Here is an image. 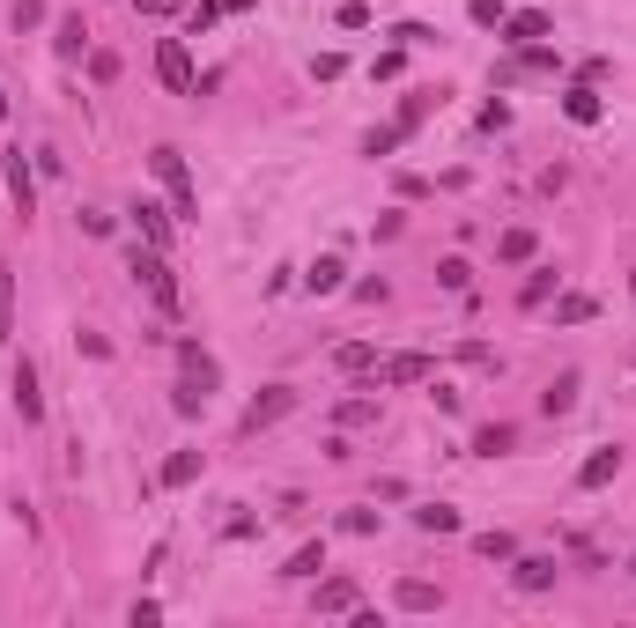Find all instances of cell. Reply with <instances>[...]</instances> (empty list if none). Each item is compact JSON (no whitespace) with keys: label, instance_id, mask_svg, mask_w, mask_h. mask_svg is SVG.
Here are the masks:
<instances>
[{"label":"cell","instance_id":"cell-1","mask_svg":"<svg viewBox=\"0 0 636 628\" xmlns=\"http://www.w3.org/2000/svg\"><path fill=\"white\" fill-rule=\"evenodd\" d=\"M156 74H163V89H171V97H200V82H193V52H185V37H163V45H156Z\"/></svg>","mask_w":636,"mask_h":628},{"label":"cell","instance_id":"cell-2","mask_svg":"<svg viewBox=\"0 0 636 628\" xmlns=\"http://www.w3.org/2000/svg\"><path fill=\"white\" fill-rule=\"evenodd\" d=\"M134 274H141V289L156 296V311H178V281H171V266H163L156 244H141V252H134Z\"/></svg>","mask_w":636,"mask_h":628},{"label":"cell","instance_id":"cell-3","mask_svg":"<svg viewBox=\"0 0 636 628\" xmlns=\"http://www.w3.org/2000/svg\"><path fill=\"white\" fill-rule=\"evenodd\" d=\"M148 163H156V178L171 185V207H178V215H200V200H193V178H185V156H178V148H156Z\"/></svg>","mask_w":636,"mask_h":628},{"label":"cell","instance_id":"cell-4","mask_svg":"<svg viewBox=\"0 0 636 628\" xmlns=\"http://www.w3.org/2000/svg\"><path fill=\"white\" fill-rule=\"evenodd\" d=\"M496 30H503V45H540V37H555V15L548 8H511Z\"/></svg>","mask_w":636,"mask_h":628},{"label":"cell","instance_id":"cell-5","mask_svg":"<svg viewBox=\"0 0 636 628\" xmlns=\"http://www.w3.org/2000/svg\"><path fill=\"white\" fill-rule=\"evenodd\" d=\"M289 407H296V392H289V385H267V392H259L252 407H245V436H259V429H274V422H282Z\"/></svg>","mask_w":636,"mask_h":628},{"label":"cell","instance_id":"cell-6","mask_svg":"<svg viewBox=\"0 0 636 628\" xmlns=\"http://www.w3.org/2000/svg\"><path fill=\"white\" fill-rule=\"evenodd\" d=\"M392 606H400V614H437L444 592H437V584H422V577H400V584H392Z\"/></svg>","mask_w":636,"mask_h":628},{"label":"cell","instance_id":"cell-7","mask_svg":"<svg viewBox=\"0 0 636 628\" xmlns=\"http://www.w3.org/2000/svg\"><path fill=\"white\" fill-rule=\"evenodd\" d=\"M600 111H607V104H600V89H592V82H570V89H563V119H570V126H600Z\"/></svg>","mask_w":636,"mask_h":628},{"label":"cell","instance_id":"cell-8","mask_svg":"<svg viewBox=\"0 0 636 628\" xmlns=\"http://www.w3.org/2000/svg\"><path fill=\"white\" fill-rule=\"evenodd\" d=\"M8 193H15V207H23V215H37V170H30L23 148H8Z\"/></svg>","mask_w":636,"mask_h":628},{"label":"cell","instance_id":"cell-9","mask_svg":"<svg viewBox=\"0 0 636 628\" xmlns=\"http://www.w3.org/2000/svg\"><path fill=\"white\" fill-rule=\"evenodd\" d=\"M318 614H363V592H355V577H326V584H318Z\"/></svg>","mask_w":636,"mask_h":628},{"label":"cell","instance_id":"cell-10","mask_svg":"<svg viewBox=\"0 0 636 628\" xmlns=\"http://www.w3.org/2000/svg\"><path fill=\"white\" fill-rule=\"evenodd\" d=\"M577 392H585V377H577V370H563L548 392H540V414H548V422H555V414H570V407H577Z\"/></svg>","mask_w":636,"mask_h":628},{"label":"cell","instance_id":"cell-11","mask_svg":"<svg viewBox=\"0 0 636 628\" xmlns=\"http://www.w3.org/2000/svg\"><path fill=\"white\" fill-rule=\"evenodd\" d=\"M511 584H518V592H548V584H555V555H518Z\"/></svg>","mask_w":636,"mask_h":628},{"label":"cell","instance_id":"cell-12","mask_svg":"<svg viewBox=\"0 0 636 628\" xmlns=\"http://www.w3.org/2000/svg\"><path fill=\"white\" fill-rule=\"evenodd\" d=\"M15 414H23V422L45 414V392H37V370L30 363H15Z\"/></svg>","mask_w":636,"mask_h":628},{"label":"cell","instance_id":"cell-13","mask_svg":"<svg viewBox=\"0 0 636 628\" xmlns=\"http://www.w3.org/2000/svg\"><path fill=\"white\" fill-rule=\"evenodd\" d=\"M614 473H622V451H592V459L577 466V488H607Z\"/></svg>","mask_w":636,"mask_h":628},{"label":"cell","instance_id":"cell-14","mask_svg":"<svg viewBox=\"0 0 636 628\" xmlns=\"http://www.w3.org/2000/svg\"><path fill=\"white\" fill-rule=\"evenodd\" d=\"M134 222H141V244H156V252L171 244V215H163L156 200H141V207H134Z\"/></svg>","mask_w":636,"mask_h":628},{"label":"cell","instance_id":"cell-15","mask_svg":"<svg viewBox=\"0 0 636 628\" xmlns=\"http://www.w3.org/2000/svg\"><path fill=\"white\" fill-rule=\"evenodd\" d=\"M533 252H540V237H533V230H503V237H496V259H503V266H526Z\"/></svg>","mask_w":636,"mask_h":628},{"label":"cell","instance_id":"cell-16","mask_svg":"<svg viewBox=\"0 0 636 628\" xmlns=\"http://www.w3.org/2000/svg\"><path fill=\"white\" fill-rule=\"evenodd\" d=\"M52 45H60V60H82V45H89L82 15H60V23H52Z\"/></svg>","mask_w":636,"mask_h":628},{"label":"cell","instance_id":"cell-17","mask_svg":"<svg viewBox=\"0 0 636 628\" xmlns=\"http://www.w3.org/2000/svg\"><path fill=\"white\" fill-rule=\"evenodd\" d=\"M378 377H385V385H422V377H429V355H392Z\"/></svg>","mask_w":636,"mask_h":628},{"label":"cell","instance_id":"cell-18","mask_svg":"<svg viewBox=\"0 0 636 628\" xmlns=\"http://www.w3.org/2000/svg\"><path fill=\"white\" fill-rule=\"evenodd\" d=\"M200 481V451H171L163 459V488H193Z\"/></svg>","mask_w":636,"mask_h":628},{"label":"cell","instance_id":"cell-19","mask_svg":"<svg viewBox=\"0 0 636 628\" xmlns=\"http://www.w3.org/2000/svg\"><path fill=\"white\" fill-rule=\"evenodd\" d=\"M304 289L311 296H333V289H341V259H311L304 266Z\"/></svg>","mask_w":636,"mask_h":628},{"label":"cell","instance_id":"cell-20","mask_svg":"<svg viewBox=\"0 0 636 628\" xmlns=\"http://www.w3.org/2000/svg\"><path fill=\"white\" fill-rule=\"evenodd\" d=\"M511 444H518V429H511V422H489V429L474 436V451H481V459H503Z\"/></svg>","mask_w":636,"mask_h":628},{"label":"cell","instance_id":"cell-21","mask_svg":"<svg viewBox=\"0 0 636 628\" xmlns=\"http://www.w3.org/2000/svg\"><path fill=\"white\" fill-rule=\"evenodd\" d=\"M0 340H15V266L0 259Z\"/></svg>","mask_w":636,"mask_h":628},{"label":"cell","instance_id":"cell-22","mask_svg":"<svg viewBox=\"0 0 636 628\" xmlns=\"http://www.w3.org/2000/svg\"><path fill=\"white\" fill-rule=\"evenodd\" d=\"M474 555H481V562H518V540H511V532H481Z\"/></svg>","mask_w":636,"mask_h":628},{"label":"cell","instance_id":"cell-23","mask_svg":"<svg viewBox=\"0 0 636 628\" xmlns=\"http://www.w3.org/2000/svg\"><path fill=\"white\" fill-rule=\"evenodd\" d=\"M318 569H326V540H311V547H296V555H289V569H282V577H318Z\"/></svg>","mask_w":636,"mask_h":628},{"label":"cell","instance_id":"cell-24","mask_svg":"<svg viewBox=\"0 0 636 628\" xmlns=\"http://www.w3.org/2000/svg\"><path fill=\"white\" fill-rule=\"evenodd\" d=\"M415 525H422V532H459V510H452V503H422Z\"/></svg>","mask_w":636,"mask_h":628},{"label":"cell","instance_id":"cell-25","mask_svg":"<svg viewBox=\"0 0 636 628\" xmlns=\"http://www.w3.org/2000/svg\"><path fill=\"white\" fill-rule=\"evenodd\" d=\"M378 422V399H341V429H363Z\"/></svg>","mask_w":636,"mask_h":628},{"label":"cell","instance_id":"cell-26","mask_svg":"<svg viewBox=\"0 0 636 628\" xmlns=\"http://www.w3.org/2000/svg\"><path fill=\"white\" fill-rule=\"evenodd\" d=\"M333 363H341V370H370V363H378V348H370V340H348Z\"/></svg>","mask_w":636,"mask_h":628},{"label":"cell","instance_id":"cell-27","mask_svg":"<svg viewBox=\"0 0 636 628\" xmlns=\"http://www.w3.org/2000/svg\"><path fill=\"white\" fill-rule=\"evenodd\" d=\"M548 289H555V266H533V281H526V311H540V303H548Z\"/></svg>","mask_w":636,"mask_h":628},{"label":"cell","instance_id":"cell-28","mask_svg":"<svg viewBox=\"0 0 636 628\" xmlns=\"http://www.w3.org/2000/svg\"><path fill=\"white\" fill-rule=\"evenodd\" d=\"M400 141H407L400 126H378V133H370V141H363V156H392V148H400Z\"/></svg>","mask_w":636,"mask_h":628},{"label":"cell","instance_id":"cell-29","mask_svg":"<svg viewBox=\"0 0 636 628\" xmlns=\"http://www.w3.org/2000/svg\"><path fill=\"white\" fill-rule=\"evenodd\" d=\"M333 23H341V30H370V8H363V0H341V8H333Z\"/></svg>","mask_w":636,"mask_h":628},{"label":"cell","instance_id":"cell-30","mask_svg":"<svg viewBox=\"0 0 636 628\" xmlns=\"http://www.w3.org/2000/svg\"><path fill=\"white\" fill-rule=\"evenodd\" d=\"M555 318H563V326H585V318H592V296H563V303H555Z\"/></svg>","mask_w":636,"mask_h":628},{"label":"cell","instance_id":"cell-31","mask_svg":"<svg viewBox=\"0 0 636 628\" xmlns=\"http://www.w3.org/2000/svg\"><path fill=\"white\" fill-rule=\"evenodd\" d=\"M400 60H407V45H392V52H378V60H370V82H392V74H400Z\"/></svg>","mask_w":636,"mask_h":628},{"label":"cell","instance_id":"cell-32","mask_svg":"<svg viewBox=\"0 0 636 628\" xmlns=\"http://www.w3.org/2000/svg\"><path fill=\"white\" fill-rule=\"evenodd\" d=\"M422 119H429V89H422V97H407V104H400V133H415Z\"/></svg>","mask_w":636,"mask_h":628},{"label":"cell","instance_id":"cell-33","mask_svg":"<svg viewBox=\"0 0 636 628\" xmlns=\"http://www.w3.org/2000/svg\"><path fill=\"white\" fill-rule=\"evenodd\" d=\"M437 281H444V289H466V281H474V266H466V259H444Z\"/></svg>","mask_w":636,"mask_h":628},{"label":"cell","instance_id":"cell-34","mask_svg":"<svg viewBox=\"0 0 636 628\" xmlns=\"http://www.w3.org/2000/svg\"><path fill=\"white\" fill-rule=\"evenodd\" d=\"M45 23V0H15V30H37Z\"/></svg>","mask_w":636,"mask_h":628},{"label":"cell","instance_id":"cell-35","mask_svg":"<svg viewBox=\"0 0 636 628\" xmlns=\"http://www.w3.org/2000/svg\"><path fill=\"white\" fill-rule=\"evenodd\" d=\"M503 15H511V8H503V0H474V23H481V30H496Z\"/></svg>","mask_w":636,"mask_h":628},{"label":"cell","instance_id":"cell-36","mask_svg":"<svg viewBox=\"0 0 636 628\" xmlns=\"http://www.w3.org/2000/svg\"><path fill=\"white\" fill-rule=\"evenodd\" d=\"M392 45H407V52L429 45V23H400V30H392Z\"/></svg>","mask_w":636,"mask_h":628},{"label":"cell","instance_id":"cell-37","mask_svg":"<svg viewBox=\"0 0 636 628\" xmlns=\"http://www.w3.org/2000/svg\"><path fill=\"white\" fill-rule=\"evenodd\" d=\"M141 15H178V0H134Z\"/></svg>","mask_w":636,"mask_h":628},{"label":"cell","instance_id":"cell-38","mask_svg":"<svg viewBox=\"0 0 636 628\" xmlns=\"http://www.w3.org/2000/svg\"><path fill=\"white\" fill-rule=\"evenodd\" d=\"M0 119H8V82H0Z\"/></svg>","mask_w":636,"mask_h":628},{"label":"cell","instance_id":"cell-39","mask_svg":"<svg viewBox=\"0 0 636 628\" xmlns=\"http://www.w3.org/2000/svg\"><path fill=\"white\" fill-rule=\"evenodd\" d=\"M629 577H636V555H629Z\"/></svg>","mask_w":636,"mask_h":628}]
</instances>
